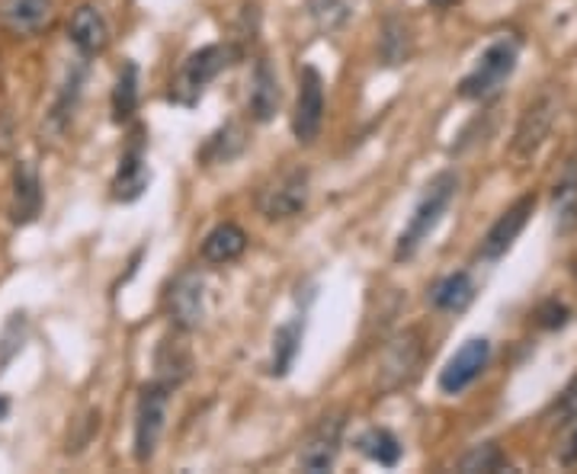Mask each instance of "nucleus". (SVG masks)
<instances>
[{
  "instance_id": "1",
  "label": "nucleus",
  "mask_w": 577,
  "mask_h": 474,
  "mask_svg": "<svg viewBox=\"0 0 577 474\" xmlns=\"http://www.w3.org/2000/svg\"><path fill=\"white\" fill-rule=\"evenodd\" d=\"M456 192H459V177H456L453 170H443V174H436L433 180L426 183L421 202L414 206V216H411L408 228H404L401 238H398V247H395V260H398V263H401V260H411V256L421 251L423 241L436 231L440 219H443L446 209L453 206Z\"/></svg>"
},
{
  "instance_id": "2",
  "label": "nucleus",
  "mask_w": 577,
  "mask_h": 474,
  "mask_svg": "<svg viewBox=\"0 0 577 474\" xmlns=\"http://www.w3.org/2000/svg\"><path fill=\"white\" fill-rule=\"evenodd\" d=\"M520 62V42L517 38H498L495 45L485 48L478 65L462 77L459 97L462 100H488L500 87L513 77Z\"/></svg>"
},
{
  "instance_id": "3",
  "label": "nucleus",
  "mask_w": 577,
  "mask_h": 474,
  "mask_svg": "<svg viewBox=\"0 0 577 474\" xmlns=\"http://www.w3.org/2000/svg\"><path fill=\"white\" fill-rule=\"evenodd\" d=\"M231 62H234V48L231 45H206V48L192 52L190 58L184 62L180 74H177V80H174V93L170 97L177 103H184V107H192L202 97L206 84H212L219 74L229 68Z\"/></svg>"
},
{
  "instance_id": "4",
  "label": "nucleus",
  "mask_w": 577,
  "mask_h": 474,
  "mask_svg": "<svg viewBox=\"0 0 577 474\" xmlns=\"http://www.w3.org/2000/svg\"><path fill=\"white\" fill-rule=\"evenodd\" d=\"M167 398H170V388H164L160 382L142 388L138 410H135V462L138 465H148L157 452L164 420H167Z\"/></svg>"
},
{
  "instance_id": "5",
  "label": "nucleus",
  "mask_w": 577,
  "mask_h": 474,
  "mask_svg": "<svg viewBox=\"0 0 577 474\" xmlns=\"http://www.w3.org/2000/svg\"><path fill=\"white\" fill-rule=\"evenodd\" d=\"M324 122V77L318 68L306 65L299 71V100L292 112V135L299 145H311L321 135Z\"/></svg>"
},
{
  "instance_id": "6",
  "label": "nucleus",
  "mask_w": 577,
  "mask_h": 474,
  "mask_svg": "<svg viewBox=\"0 0 577 474\" xmlns=\"http://www.w3.org/2000/svg\"><path fill=\"white\" fill-rule=\"evenodd\" d=\"M488 360H491V340L488 337H468L453 353V360L443 365L440 392L443 395H462L488 368Z\"/></svg>"
},
{
  "instance_id": "7",
  "label": "nucleus",
  "mask_w": 577,
  "mask_h": 474,
  "mask_svg": "<svg viewBox=\"0 0 577 474\" xmlns=\"http://www.w3.org/2000/svg\"><path fill=\"white\" fill-rule=\"evenodd\" d=\"M421 363V333H418V330H404L401 337H395V340L388 343V350H385L382 368H379V375H382V382H379L382 392H395V388L408 385V382L418 375Z\"/></svg>"
},
{
  "instance_id": "8",
  "label": "nucleus",
  "mask_w": 577,
  "mask_h": 474,
  "mask_svg": "<svg viewBox=\"0 0 577 474\" xmlns=\"http://www.w3.org/2000/svg\"><path fill=\"white\" fill-rule=\"evenodd\" d=\"M308 206V170H289L260 196V212L269 221L296 219Z\"/></svg>"
},
{
  "instance_id": "9",
  "label": "nucleus",
  "mask_w": 577,
  "mask_h": 474,
  "mask_svg": "<svg viewBox=\"0 0 577 474\" xmlns=\"http://www.w3.org/2000/svg\"><path fill=\"white\" fill-rule=\"evenodd\" d=\"M152 180V170L145 164V129H135L129 145L119 157V170L113 180V196L122 202H132L145 192V186Z\"/></svg>"
},
{
  "instance_id": "10",
  "label": "nucleus",
  "mask_w": 577,
  "mask_h": 474,
  "mask_svg": "<svg viewBox=\"0 0 577 474\" xmlns=\"http://www.w3.org/2000/svg\"><path fill=\"white\" fill-rule=\"evenodd\" d=\"M533 209H536V196L517 199V202L488 228V234H485V241H481V251H478L481 260H500V256L507 254V251L517 244V238L523 234V228H526V221L533 216Z\"/></svg>"
},
{
  "instance_id": "11",
  "label": "nucleus",
  "mask_w": 577,
  "mask_h": 474,
  "mask_svg": "<svg viewBox=\"0 0 577 474\" xmlns=\"http://www.w3.org/2000/svg\"><path fill=\"white\" fill-rule=\"evenodd\" d=\"M341 439H344V420L341 417H324L321 427L308 437L306 449L299 455L302 472H331L337 455H341Z\"/></svg>"
},
{
  "instance_id": "12",
  "label": "nucleus",
  "mask_w": 577,
  "mask_h": 474,
  "mask_svg": "<svg viewBox=\"0 0 577 474\" xmlns=\"http://www.w3.org/2000/svg\"><path fill=\"white\" fill-rule=\"evenodd\" d=\"M206 283L199 273H184L167 295V311H170V321L180 330H196L206 318Z\"/></svg>"
},
{
  "instance_id": "13",
  "label": "nucleus",
  "mask_w": 577,
  "mask_h": 474,
  "mask_svg": "<svg viewBox=\"0 0 577 474\" xmlns=\"http://www.w3.org/2000/svg\"><path fill=\"white\" fill-rule=\"evenodd\" d=\"M68 36H71L80 55H100V52H107V45H110L107 16L93 3L77 7L71 23H68Z\"/></svg>"
},
{
  "instance_id": "14",
  "label": "nucleus",
  "mask_w": 577,
  "mask_h": 474,
  "mask_svg": "<svg viewBox=\"0 0 577 474\" xmlns=\"http://www.w3.org/2000/svg\"><path fill=\"white\" fill-rule=\"evenodd\" d=\"M279 103H282L279 77L267 58H257L254 74H251V90H247V110L257 122H269L279 112Z\"/></svg>"
},
{
  "instance_id": "15",
  "label": "nucleus",
  "mask_w": 577,
  "mask_h": 474,
  "mask_svg": "<svg viewBox=\"0 0 577 474\" xmlns=\"http://www.w3.org/2000/svg\"><path fill=\"white\" fill-rule=\"evenodd\" d=\"M555 112H558V103H555V97H548V93L539 97L536 103L523 112L520 129H517V139H513L517 154H533V151L545 142V135L552 132Z\"/></svg>"
},
{
  "instance_id": "16",
  "label": "nucleus",
  "mask_w": 577,
  "mask_h": 474,
  "mask_svg": "<svg viewBox=\"0 0 577 474\" xmlns=\"http://www.w3.org/2000/svg\"><path fill=\"white\" fill-rule=\"evenodd\" d=\"M38 209H42V183H38L36 167L30 161H20L13 170V206L10 216L16 224H30L36 221Z\"/></svg>"
},
{
  "instance_id": "17",
  "label": "nucleus",
  "mask_w": 577,
  "mask_h": 474,
  "mask_svg": "<svg viewBox=\"0 0 577 474\" xmlns=\"http://www.w3.org/2000/svg\"><path fill=\"white\" fill-rule=\"evenodd\" d=\"M244 251H247V234H244V228L234 224V221L215 224V228L206 234V241H202V260H206V263H215V266H225L231 260H237Z\"/></svg>"
},
{
  "instance_id": "18",
  "label": "nucleus",
  "mask_w": 577,
  "mask_h": 474,
  "mask_svg": "<svg viewBox=\"0 0 577 474\" xmlns=\"http://www.w3.org/2000/svg\"><path fill=\"white\" fill-rule=\"evenodd\" d=\"M3 23L20 36H36L52 20V0H3Z\"/></svg>"
},
{
  "instance_id": "19",
  "label": "nucleus",
  "mask_w": 577,
  "mask_h": 474,
  "mask_svg": "<svg viewBox=\"0 0 577 474\" xmlns=\"http://www.w3.org/2000/svg\"><path fill=\"white\" fill-rule=\"evenodd\" d=\"M190 368H192V356L190 350L184 346V340H160V346H157V382L164 385V388H177V385H184L187 378H190Z\"/></svg>"
},
{
  "instance_id": "20",
  "label": "nucleus",
  "mask_w": 577,
  "mask_h": 474,
  "mask_svg": "<svg viewBox=\"0 0 577 474\" xmlns=\"http://www.w3.org/2000/svg\"><path fill=\"white\" fill-rule=\"evenodd\" d=\"M302 318H296V321H289V324H282V328L273 333V360H269V375H276V378H282V375H289V368L296 363V356H299V346H302Z\"/></svg>"
},
{
  "instance_id": "21",
  "label": "nucleus",
  "mask_w": 577,
  "mask_h": 474,
  "mask_svg": "<svg viewBox=\"0 0 577 474\" xmlns=\"http://www.w3.org/2000/svg\"><path fill=\"white\" fill-rule=\"evenodd\" d=\"M433 305L440 308V311H465L471 301H475V279L468 276V273H450L446 279H440L436 286H433Z\"/></svg>"
},
{
  "instance_id": "22",
  "label": "nucleus",
  "mask_w": 577,
  "mask_h": 474,
  "mask_svg": "<svg viewBox=\"0 0 577 474\" xmlns=\"http://www.w3.org/2000/svg\"><path fill=\"white\" fill-rule=\"evenodd\" d=\"M379 55L388 68L404 65L411 58V26L401 16H388L382 23V36H379Z\"/></svg>"
},
{
  "instance_id": "23",
  "label": "nucleus",
  "mask_w": 577,
  "mask_h": 474,
  "mask_svg": "<svg viewBox=\"0 0 577 474\" xmlns=\"http://www.w3.org/2000/svg\"><path fill=\"white\" fill-rule=\"evenodd\" d=\"M356 449H359L366 459L379 462L382 469H395V465L401 462V442H398V437H395L391 430H382V427L366 430L363 437L356 439Z\"/></svg>"
},
{
  "instance_id": "24",
  "label": "nucleus",
  "mask_w": 577,
  "mask_h": 474,
  "mask_svg": "<svg viewBox=\"0 0 577 474\" xmlns=\"http://www.w3.org/2000/svg\"><path fill=\"white\" fill-rule=\"evenodd\" d=\"M138 110V65L125 62L119 68L113 87V119L115 122H129Z\"/></svg>"
},
{
  "instance_id": "25",
  "label": "nucleus",
  "mask_w": 577,
  "mask_h": 474,
  "mask_svg": "<svg viewBox=\"0 0 577 474\" xmlns=\"http://www.w3.org/2000/svg\"><path fill=\"white\" fill-rule=\"evenodd\" d=\"M577 224V170L572 167L568 177L555 186V228L558 234H568Z\"/></svg>"
},
{
  "instance_id": "26",
  "label": "nucleus",
  "mask_w": 577,
  "mask_h": 474,
  "mask_svg": "<svg viewBox=\"0 0 577 474\" xmlns=\"http://www.w3.org/2000/svg\"><path fill=\"white\" fill-rule=\"evenodd\" d=\"M456 469L465 474L500 472V469H507V455L500 452L498 442H481V445H475V449H468V452L462 455Z\"/></svg>"
},
{
  "instance_id": "27",
  "label": "nucleus",
  "mask_w": 577,
  "mask_h": 474,
  "mask_svg": "<svg viewBox=\"0 0 577 474\" xmlns=\"http://www.w3.org/2000/svg\"><path fill=\"white\" fill-rule=\"evenodd\" d=\"M311 16L321 30H337L344 26L349 10H346V0H311Z\"/></svg>"
},
{
  "instance_id": "28",
  "label": "nucleus",
  "mask_w": 577,
  "mask_h": 474,
  "mask_svg": "<svg viewBox=\"0 0 577 474\" xmlns=\"http://www.w3.org/2000/svg\"><path fill=\"white\" fill-rule=\"evenodd\" d=\"M539 318H542V321H539L542 328H548V330L565 328V324H568V308H565V305H558V301H548V305H542Z\"/></svg>"
},
{
  "instance_id": "29",
  "label": "nucleus",
  "mask_w": 577,
  "mask_h": 474,
  "mask_svg": "<svg viewBox=\"0 0 577 474\" xmlns=\"http://www.w3.org/2000/svg\"><path fill=\"white\" fill-rule=\"evenodd\" d=\"M558 462L565 465V469H575L577 465V427L572 430V437L565 439V445H562V455H558Z\"/></svg>"
},
{
  "instance_id": "30",
  "label": "nucleus",
  "mask_w": 577,
  "mask_h": 474,
  "mask_svg": "<svg viewBox=\"0 0 577 474\" xmlns=\"http://www.w3.org/2000/svg\"><path fill=\"white\" fill-rule=\"evenodd\" d=\"M7 414H10V401H7V398H3V395H0V420H3V417H7Z\"/></svg>"
},
{
  "instance_id": "31",
  "label": "nucleus",
  "mask_w": 577,
  "mask_h": 474,
  "mask_svg": "<svg viewBox=\"0 0 577 474\" xmlns=\"http://www.w3.org/2000/svg\"><path fill=\"white\" fill-rule=\"evenodd\" d=\"M433 7H450V3H456V0H430Z\"/></svg>"
}]
</instances>
